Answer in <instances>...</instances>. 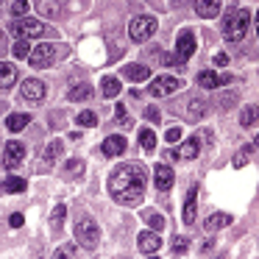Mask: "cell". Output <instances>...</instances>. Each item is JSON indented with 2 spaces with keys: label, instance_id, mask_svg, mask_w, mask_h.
Segmentation results:
<instances>
[{
  "label": "cell",
  "instance_id": "4",
  "mask_svg": "<svg viewBox=\"0 0 259 259\" xmlns=\"http://www.w3.org/2000/svg\"><path fill=\"white\" fill-rule=\"evenodd\" d=\"M9 31H12L14 36H20V39H34V36L45 34V25H42L39 20H31V17H17L9 25Z\"/></svg>",
  "mask_w": 259,
  "mask_h": 259
},
{
  "label": "cell",
  "instance_id": "41",
  "mask_svg": "<svg viewBox=\"0 0 259 259\" xmlns=\"http://www.w3.org/2000/svg\"><path fill=\"white\" fill-rule=\"evenodd\" d=\"M145 117L151 120V123H159V109L156 106H148L145 109Z\"/></svg>",
  "mask_w": 259,
  "mask_h": 259
},
{
  "label": "cell",
  "instance_id": "44",
  "mask_svg": "<svg viewBox=\"0 0 259 259\" xmlns=\"http://www.w3.org/2000/svg\"><path fill=\"white\" fill-rule=\"evenodd\" d=\"M20 226H23V214H12V229H20Z\"/></svg>",
  "mask_w": 259,
  "mask_h": 259
},
{
  "label": "cell",
  "instance_id": "29",
  "mask_svg": "<svg viewBox=\"0 0 259 259\" xmlns=\"http://www.w3.org/2000/svg\"><path fill=\"white\" fill-rule=\"evenodd\" d=\"M64 214H67V206H64V203H59V206L53 209V218H51V226H53V231H59V229H62V223H64Z\"/></svg>",
  "mask_w": 259,
  "mask_h": 259
},
{
  "label": "cell",
  "instance_id": "18",
  "mask_svg": "<svg viewBox=\"0 0 259 259\" xmlns=\"http://www.w3.org/2000/svg\"><path fill=\"white\" fill-rule=\"evenodd\" d=\"M198 187H190V192H187V198H184V223L190 226L192 220H195V206H198Z\"/></svg>",
  "mask_w": 259,
  "mask_h": 259
},
{
  "label": "cell",
  "instance_id": "35",
  "mask_svg": "<svg viewBox=\"0 0 259 259\" xmlns=\"http://www.w3.org/2000/svg\"><path fill=\"white\" fill-rule=\"evenodd\" d=\"M12 14H14V17H25V14H28V0H14V3H12Z\"/></svg>",
  "mask_w": 259,
  "mask_h": 259
},
{
  "label": "cell",
  "instance_id": "19",
  "mask_svg": "<svg viewBox=\"0 0 259 259\" xmlns=\"http://www.w3.org/2000/svg\"><path fill=\"white\" fill-rule=\"evenodd\" d=\"M101 151H103V156H120V153L125 151V140L123 137H109L101 145Z\"/></svg>",
  "mask_w": 259,
  "mask_h": 259
},
{
  "label": "cell",
  "instance_id": "36",
  "mask_svg": "<svg viewBox=\"0 0 259 259\" xmlns=\"http://www.w3.org/2000/svg\"><path fill=\"white\" fill-rule=\"evenodd\" d=\"M162 62H164V64H170V67H181V64H184L179 56H176V53H164V56H162Z\"/></svg>",
  "mask_w": 259,
  "mask_h": 259
},
{
  "label": "cell",
  "instance_id": "7",
  "mask_svg": "<svg viewBox=\"0 0 259 259\" xmlns=\"http://www.w3.org/2000/svg\"><path fill=\"white\" fill-rule=\"evenodd\" d=\"M179 87H181L179 78H173V75H159V78L151 81L148 92H151V95H156V98H164V95H173Z\"/></svg>",
  "mask_w": 259,
  "mask_h": 259
},
{
  "label": "cell",
  "instance_id": "14",
  "mask_svg": "<svg viewBox=\"0 0 259 259\" xmlns=\"http://www.w3.org/2000/svg\"><path fill=\"white\" fill-rule=\"evenodd\" d=\"M137 242H140V251L142 253H156L159 248H162V240H159L156 231H142Z\"/></svg>",
  "mask_w": 259,
  "mask_h": 259
},
{
  "label": "cell",
  "instance_id": "6",
  "mask_svg": "<svg viewBox=\"0 0 259 259\" xmlns=\"http://www.w3.org/2000/svg\"><path fill=\"white\" fill-rule=\"evenodd\" d=\"M25 59L31 62V67L42 70V67H48V64H53V59H56V48L53 45H36Z\"/></svg>",
  "mask_w": 259,
  "mask_h": 259
},
{
  "label": "cell",
  "instance_id": "21",
  "mask_svg": "<svg viewBox=\"0 0 259 259\" xmlns=\"http://www.w3.org/2000/svg\"><path fill=\"white\" fill-rule=\"evenodd\" d=\"M123 73H125V78H131V81H145V78H151V70H148L145 64H128Z\"/></svg>",
  "mask_w": 259,
  "mask_h": 259
},
{
  "label": "cell",
  "instance_id": "8",
  "mask_svg": "<svg viewBox=\"0 0 259 259\" xmlns=\"http://www.w3.org/2000/svg\"><path fill=\"white\" fill-rule=\"evenodd\" d=\"M192 53H195V34H192V31H181L179 42H176V56H179L181 62H187Z\"/></svg>",
  "mask_w": 259,
  "mask_h": 259
},
{
  "label": "cell",
  "instance_id": "20",
  "mask_svg": "<svg viewBox=\"0 0 259 259\" xmlns=\"http://www.w3.org/2000/svg\"><path fill=\"white\" fill-rule=\"evenodd\" d=\"M203 114H206V103H203L201 98H192V101L187 103V120L195 123V120H201Z\"/></svg>",
  "mask_w": 259,
  "mask_h": 259
},
{
  "label": "cell",
  "instance_id": "11",
  "mask_svg": "<svg viewBox=\"0 0 259 259\" xmlns=\"http://www.w3.org/2000/svg\"><path fill=\"white\" fill-rule=\"evenodd\" d=\"M229 81H231V75H226V73H214V70H206V73L198 75V84H201L203 90H218V87L229 84Z\"/></svg>",
  "mask_w": 259,
  "mask_h": 259
},
{
  "label": "cell",
  "instance_id": "9",
  "mask_svg": "<svg viewBox=\"0 0 259 259\" xmlns=\"http://www.w3.org/2000/svg\"><path fill=\"white\" fill-rule=\"evenodd\" d=\"M23 159H25V148L20 145V142H9L6 151H3V164H6L9 170H14V167L23 164Z\"/></svg>",
  "mask_w": 259,
  "mask_h": 259
},
{
  "label": "cell",
  "instance_id": "13",
  "mask_svg": "<svg viewBox=\"0 0 259 259\" xmlns=\"http://www.w3.org/2000/svg\"><path fill=\"white\" fill-rule=\"evenodd\" d=\"M153 179H156L159 190H170L173 181H176V173L167 167V164H156V167H153Z\"/></svg>",
  "mask_w": 259,
  "mask_h": 259
},
{
  "label": "cell",
  "instance_id": "37",
  "mask_svg": "<svg viewBox=\"0 0 259 259\" xmlns=\"http://www.w3.org/2000/svg\"><path fill=\"white\" fill-rule=\"evenodd\" d=\"M114 114H117V117L123 120V128H128V125H131V120L125 117V106H123V103H117V109H114Z\"/></svg>",
  "mask_w": 259,
  "mask_h": 259
},
{
  "label": "cell",
  "instance_id": "27",
  "mask_svg": "<svg viewBox=\"0 0 259 259\" xmlns=\"http://www.w3.org/2000/svg\"><path fill=\"white\" fill-rule=\"evenodd\" d=\"M36 9H39V14H45V17H56L59 14V6L53 0H36Z\"/></svg>",
  "mask_w": 259,
  "mask_h": 259
},
{
  "label": "cell",
  "instance_id": "23",
  "mask_svg": "<svg viewBox=\"0 0 259 259\" xmlns=\"http://www.w3.org/2000/svg\"><path fill=\"white\" fill-rule=\"evenodd\" d=\"M101 90H103V95H106V98H114V95H120V81L114 78V75H103Z\"/></svg>",
  "mask_w": 259,
  "mask_h": 259
},
{
  "label": "cell",
  "instance_id": "32",
  "mask_svg": "<svg viewBox=\"0 0 259 259\" xmlns=\"http://www.w3.org/2000/svg\"><path fill=\"white\" fill-rule=\"evenodd\" d=\"M145 220L153 226V231H162L164 226H167V223H164V218H162V214H156V212H145Z\"/></svg>",
  "mask_w": 259,
  "mask_h": 259
},
{
  "label": "cell",
  "instance_id": "40",
  "mask_svg": "<svg viewBox=\"0 0 259 259\" xmlns=\"http://www.w3.org/2000/svg\"><path fill=\"white\" fill-rule=\"evenodd\" d=\"M67 170H70V173H75V176H81V173H84V162H78V159H75V162L67 164Z\"/></svg>",
  "mask_w": 259,
  "mask_h": 259
},
{
  "label": "cell",
  "instance_id": "5",
  "mask_svg": "<svg viewBox=\"0 0 259 259\" xmlns=\"http://www.w3.org/2000/svg\"><path fill=\"white\" fill-rule=\"evenodd\" d=\"M75 240H78L84 248H95L98 240H101V231H98V226L92 223L90 218H84L78 226H75Z\"/></svg>",
  "mask_w": 259,
  "mask_h": 259
},
{
  "label": "cell",
  "instance_id": "42",
  "mask_svg": "<svg viewBox=\"0 0 259 259\" xmlns=\"http://www.w3.org/2000/svg\"><path fill=\"white\" fill-rule=\"evenodd\" d=\"M164 140H167V142H179V140H181V131H179V128H170Z\"/></svg>",
  "mask_w": 259,
  "mask_h": 259
},
{
  "label": "cell",
  "instance_id": "3",
  "mask_svg": "<svg viewBox=\"0 0 259 259\" xmlns=\"http://www.w3.org/2000/svg\"><path fill=\"white\" fill-rule=\"evenodd\" d=\"M153 34H156V20H153L151 14H140V17L131 20L128 36H131L134 42H145V39H151Z\"/></svg>",
  "mask_w": 259,
  "mask_h": 259
},
{
  "label": "cell",
  "instance_id": "46",
  "mask_svg": "<svg viewBox=\"0 0 259 259\" xmlns=\"http://www.w3.org/2000/svg\"><path fill=\"white\" fill-rule=\"evenodd\" d=\"M3 39H6V36H3V34H0V48H3Z\"/></svg>",
  "mask_w": 259,
  "mask_h": 259
},
{
  "label": "cell",
  "instance_id": "26",
  "mask_svg": "<svg viewBox=\"0 0 259 259\" xmlns=\"http://www.w3.org/2000/svg\"><path fill=\"white\" fill-rule=\"evenodd\" d=\"M140 145H142V151H148V153H151L153 148H156V134H153L151 128H145V131L140 134Z\"/></svg>",
  "mask_w": 259,
  "mask_h": 259
},
{
  "label": "cell",
  "instance_id": "30",
  "mask_svg": "<svg viewBox=\"0 0 259 259\" xmlns=\"http://www.w3.org/2000/svg\"><path fill=\"white\" fill-rule=\"evenodd\" d=\"M240 123L245 125V128H248V125H253V123H256V106H245V109H242Z\"/></svg>",
  "mask_w": 259,
  "mask_h": 259
},
{
  "label": "cell",
  "instance_id": "43",
  "mask_svg": "<svg viewBox=\"0 0 259 259\" xmlns=\"http://www.w3.org/2000/svg\"><path fill=\"white\" fill-rule=\"evenodd\" d=\"M214 64H218V67H226V64H229V56H226V53H218V56H214Z\"/></svg>",
  "mask_w": 259,
  "mask_h": 259
},
{
  "label": "cell",
  "instance_id": "17",
  "mask_svg": "<svg viewBox=\"0 0 259 259\" xmlns=\"http://www.w3.org/2000/svg\"><path fill=\"white\" fill-rule=\"evenodd\" d=\"M17 81V67L9 62H0V90H9Z\"/></svg>",
  "mask_w": 259,
  "mask_h": 259
},
{
  "label": "cell",
  "instance_id": "15",
  "mask_svg": "<svg viewBox=\"0 0 259 259\" xmlns=\"http://www.w3.org/2000/svg\"><path fill=\"white\" fill-rule=\"evenodd\" d=\"M226 226H231V214H226V212H214L203 220V229L206 231H220V229H226Z\"/></svg>",
  "mask_w": 259,
  "mask_h": 259
},
{
  "label": "cell",
  "instance_id": "47",
  "mask_svg": "<svg viewBox=\"0 0 259 259\" xmlns=\"http://www.w3.org/2000/svg\"><path fill=\"white\" fill-rule=\"evenodd\" d=\"M0 12H3V6H0Z\"/></svg>",
  "mask_w": 259,
  "mask_h": 259
},
{
  "label": "cell",
  "instance_id": "24",
  "mask_svg": "<svg viewBox=\"0 0 259 259\" xmlns=\"http://www.w3.org/2000/svg\"><path fill=\"white\" fill-rule=\"evenodd\" d=\"M256 153V140H253V145H245L240 153H237V159H234V167H245L248 162H251V156Z\"/></svg>",
  "mask_w": 259,
  "mask_h": 259
},
{
  "label": "cell",
  "instance_id": "39",
  "mask_svg": "<svg viewBox=\"0 0 259 259\" xmlns=\"http://www.w3.org/2000/svg\"><path fill=\"white\" fill-rule=\"evenodd\" d=\"M53 256H75V248L73 245H62L59 251H53Z\"/></svg>",
  "mask_w": 259,
  "mask_h": 259
},
{
  "label": "cell",
  "instance_id": "28",
  "mask_svg": "<svg viewBox=\"0 0 259 259\" xmlns=\"http://www.w3.org/2000/svg\"><path fill=\"white\" fill-rule=\"evenodd\" d=\"M3 190H9V192H25V181L17 179V176H9V179L3 181Z\"/></svg>",
  "mask_w": 259,
  "mask_h": 259
},
{
  "label": "cell",
  "instance_id": "25",
  "mask_svg": "<svg viewBox=\"0 0 259 259\" xmlns=\"http://www.w3.org/2000/svg\"><path fill=\"white\" fill-rule=\"evenodd\" d=\"M28 123H31L28 114H12V117L6 120V128H9V131H23Z\"/></svg>",
  "mask_w": 259,
  "mask_h": 259
},
{
  "label": "cell",
  "instance_id": "10",
  "mask_svg": "<svg viewBox=\"0 0 259 259\" xmlns=\"http://www.w3.org/2000/svg\"><path fill=\"white\" fill-rule=\"evenodd\" d=\"M23 98L31 103H42L45 101V84H42L39 78H28L23 81Z\"/></svg>",
  "mask_w": 259,
  "mask_h": 259
},
{
  "label": "cell",
  "instance_id": "22",
  "mask_svg": "<svg viewBox=\"0 0 259 259\" xmlns=\"http://www.w3.org/2000/svg\"><path fill=\"white\" fill-rule=\"evenodd\" d=\"M67 98H70V101H90V98H92V87L90 84H73V87H70V92H67Z\"/></svg>",
  "mask_w": 259,
  "mask_h": 259
},
{
  "label": "cell",
  "instance_id": "16",
  "mask_svg": "<svg viewBox=\"0 0 259 259\" xmlns=\"http://www.w3.org/2000/svg\"><path fill=\"white\" fill-rule=\"evenodd\" d=\"M195 156H198V140H187L176 153H167V159H181V162H190Z\"/></svg>",
  "mask_w": 259,
  "mask_h": 259
},
{
  "label": "cell",
  "instance_id": "34",
  "mask_svg": "<svg viewBox=\"0 0 259 259\" xmlns=\"http://www.w3.org/2000/svg\"><path fill=\"white\" fill-rule=\"evenodd\" d=\"M170 248H173V253H184L187 248H190V240H187V237H173Z\"/></svg>",
  "mask_w": 259,
  "mask_h": 259
},
{
  "label": "cell",
  "instance_id": "2",
  "mask_svg": "<svg viewBox=\"0 0 259 259\" xmlns=\"http://www.w3.org/2000/svg\"><path fill=\"white\" fill-rule=\"evenodd\" d=\"M248 25H251V14L245 9H237V12H229L226 14V39L229 42H240L242 36L248 34Z\"/></svg>",
  "mask_w": 259,
  "mask_h": 259
},
{
  "label": "cell",
  "instance_id": "1",
  "mask_svg": "<svg viewBox=\"0 0 259 259\" xmlns=\"http://www.w3.org/2000/svg\"><path fill=\"white\" fill-rule=\"evenodd\" d=\"M145 167L140 164H120L112 176H109V192L117 203H125V206H134L145 198Z\"/></svg>",
  "mask_w": 259,
  "mask_h": 259
},
{
  "label": "cell",
  "instance_id": "45",
  "mask_svg": "<svg viewBox=\"0 0 259 259\" xmlns=\"http://www.w3.org/2000/svg\"><path fill=\"white\" fill-rule=\"evenodd\" d=\"M3 192H6V190H3V181H0V195H3Z\"/></svg>",
  "mask_w": 259,
  "mask_h": 259
},
{
  "label": "cell",
  "instance_id": "38",
  "mask_svg": "<svg viewBox=\"0 0 259 259\" xmlns=\"http://www.w3.org/2000/svg\"><path fill=\"white\" fill-rule=\"evenodd\" d=\"M59 153H62V142H53V145L48 148V162H53V159H56Z\"/></svg>",
  "mask_w": 259,
  "mask_h": 259
},
{
  "label": "cell",
  "instance_id": "12",
  "mask_svg": "<svg viewBox=\"0 0 259 259\" xmlns=\"http://www.w3.org/2000/svg\"><path fill=\"white\" fill-rule=\"evenodd\" d=\"M220 9H223L220 0H195V14H198V17H203V20L218 17Z\"/></svg>",
  "mask_w": 259,
  "mask_h": 259
},
{
  "label": "cell",
  "instance_id": "33",
  "mask_svg": "<svg viewBox=\"0 0 259 259\" xmlns=\"http://www.w3.org/2000/svg\"><path fill=\"white\" fill-rule=\"evenodd\" d=\"M75 120H78V125H87V128H90V125H98V114L95 112H81Z\"/></svg>",
  "mask_w": 259,
  "mask_h": 259
},
{
  "label": "cell",
  "instance_id": "31",
  "mask_svg": "<svg viewBox=\"0 0 259 259\" xmlns=\"http://www.w3.org/2000/svg\"><path fill=\"white\" fill-rule=\"evenodd\" d=\"M28 39H17V42H14V45H12V51H14V56H17V59H25V56H28Z\"/></svg>",
  "mask_w": 259,
  "mask_h": 259
}]
</instances>
